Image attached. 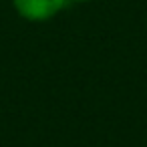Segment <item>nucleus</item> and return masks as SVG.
<instances>
[{"instance_id":"f257e3e1","label":"nucleus","mask_w":147,"mask_h":147,"mask_svg":"<svg viewBox=\"0 0 147 147\" xmlns=\"http://www.w3.org/2000/svg\"><path fill=\"white\" fill-rule=\"evenodd\" d=\"M16 12L32 22L49 20L65 8L69 0H12Z\"/></svg>"},{"instance_id":"f03ea898","label":"nucleus","mask_w":147,"mask_h":147,"mask_svg":"<svg viewBox=\"0 0 147 147\" xmlns=\"http://www.w3.org/2000/svg\"><path fill=\"white\" fill-rule=\"evenodd\" d=\"M73 2H87V0H73Z\"/></svg>"}]
</instances>
